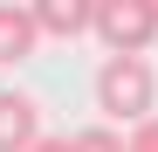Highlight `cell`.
Here are the masks:
<instances>
[{
    "mask_svg": "<svg viewBox=\"0 0 158 152\" xmlns=\"http://www.w3.org/2000/svg\"><path fill=\"white\" fill-rule=\"evenodd\" d=\"M158 104V76L144 56H103L96 69V111H110L117 124H144Z\"/></svg>",
    "mask_w": 158,
    "mask_h": 152,
    "instance_id": "cell-1",
    "label": "cell"
},
{
    "mask_svg": "<svg viewBox=\"0 0 158 152\" xmlns=\"http://www.w3.org/2000/svg\"><path fill=\"white\" fill-rule=\"evenodd\" d=\"M89 35L110 48V56H144L158 42V0H96Z\"/></svg>",
    "mask_w": 158,
    "mask_h": 152,
    "instance_id": "cell-2",
    "label": "cell"
},
{
    "mask_svg": "<svg viewBox=\"0 0 158 152\" xmlns=\"http://www.w3.org/2000/svg\"><path fill=\"white\" fill-rule=\"evenodd\" d=\"M41 145V104L28 90H0V152H35Z\"/></svg>",
    "mask_w": 158,
    "mask_h": 152,
    "instance_id": "cell-3",
    "label": "cell"
},
{
    "mask_svg": "<svg viewBox=\"0 0 158 152\" xmlns=\"http://www.w3.org/2000/svg\"><path fill=\"white\" fill-rule=\"evenodd\" d=\"M35 35H55V42H76V35H89V14H96V0H35Z\"/></svg>",
    "mask_w": 158,
    "mask_h": 152,
    "instance_id": "cell-4",
    "label": "cell"
},
{
    "mask_svg": "<svg viewBox=\"0 0 158 152\" xmlns=\"http://www.w3.org/2000/svg\"><path fill=\"white\" fill-rule=\"evenodd\" d=\"M35 14L28 7H14V0H0V69H14V62H28L35 56Z\"/></svg>",
    "mask_w": 158,
    "mask_h": 152,
    "instance_id": "cell-5",
    "label": "cell"
},
{
    "mask_svg": "<svg viewBox=\"0 0 158 152\" xmlns=\"http://www.w3.org/2000/svg\"><path fill=\"white\" fill-rule=\"evenodd\" d=\"M69 152H124V138L110 124H83V132H69Z\"/></svg>",
    "mask_w": 158,
    "mask_h": 152,
    "instance_id": "cell-6",
    "label": "cell"
},
{
    "mask_svg": "<svg viewBox=\"0 0 158 152\" xmlns=\"http://www.w3.org/2000/svg\"><path fill=\"white\" fill-rule=\"evenodd\" d=\"M124 152H158V118H144V124H138V132H131V138H124Z\"/></svg>",
    "mask_w": 158,
    "mask_h": 152,
    "instance_id": "cell-7",
    "label": "cell"
},
{
    "mask_svg": "<svg viewBox=\"0 0 158 152\" xmlns=\"http://www.w3.org/2000/svg\"><path fill=\"white\" fill-rule=\"evenodd\" d=\"M35 152H69V138H48V132H41V145H35Z\"/></svg>",
    "mask_w": 158,
    "mask_h": 152,
    "instance_id": "cell-8",
    "label": "cell"
}]
</instances>
